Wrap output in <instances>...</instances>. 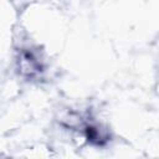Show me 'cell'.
I'll return each instance as SVG.
<instances>
[{
  "instance_id": "1",
  "label": "cell",
  "mask_w": 159,
  "mask_h": 159,
  "mask_svg": "<svg viewBox=\"0 0 159 159\" xmlns=\"http://www.w3.org/2000/svg\"><path fill=\"white\" fill-rule=\"evenodd\" d=\"M17 63H19V68L21 71V75L26 76L27 78H34L43 71L42 61L37 57L36 53H34L29 48L21 50Z\"/></svg>"
},
{
  "instance_id": "2",
  "label": "cell",
  "mask_w": 159,
  "mask_h": 159,
  "mask_svg": "<svg viewBox=\"0 0 159 159\" xmlns=\"http://www.w3.org/2000/svg\"><path fill=\"white\" fill-rule=\"evenodd\" d=\"M84 137L86 139L92 143V144H97V145H103L107 140H108V137L106 134L104 130H102L98 125L96 124H86L84 125Z\"/></svg>"
}]
</instances>
